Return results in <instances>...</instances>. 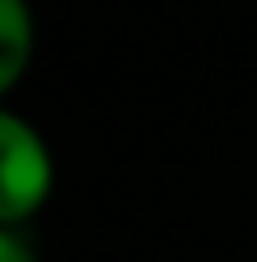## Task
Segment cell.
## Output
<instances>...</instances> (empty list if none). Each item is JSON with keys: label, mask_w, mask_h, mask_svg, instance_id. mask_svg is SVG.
Instances as JSON below:
<instances>
[{"label": "cell", "mask_w": 257, "mask_h": 262, "mask_svg": "<svg viewBox=\"0 0 257 262\" xmlns=\"http://www.w3.org/2000/svg\"><path fill=\"white\" fill-rule=\"evenodd\" d=\"M56 163L43 134L26 116H0V224L26 228L52 198Z\"/></svg>", "instance_id": "cell-1"}, {"label": "cell", "mask_w": 257, "mask_h": 262, "mask_svg": "<svg viewBox=\"0 0 257 262\" xmlns=\"http://www.w3.org/2000/svg\"><path fill=\"white\" fill-rule=\"evenodd\" d=\"M35 56V13L26 0H0V91H13Z\"/></svg>", "instance_id": "cell-2"}, {"label": "cell", "mask_w": 257, "mask_h": 262, "mask_svg": "<svg viewBox=\"0 0 257 262\" xmlns=\"http://www.w3.org/2000/svg\"><path fill=\"white\" fill-rule=\"evenodd\" d=\"M0 262H39V258H35V245L26 241L21 228L0 224Z\"/></svg>", "instance_id": "cell-3"}]
</instances>
